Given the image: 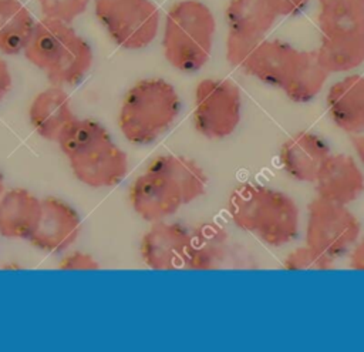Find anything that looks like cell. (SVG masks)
Masks as SVG:
<instances>
[{
    "label": "cell",
    "instance_id": "27",
    "mask_svg": "<svg viewBox=\"0 0 364 352\" xmlns=\"http://www.w3.org/2000/svg\"><path fill=\"white\" fill-rule=\"evenodd\" d=\"M58 268L64 271H94L100 269V262L90 252L71 251L60 259Z\"/></svg>",
    "mask_w": 364,
    "mask_h": 352
},
{
    "label": "cell",
    "instance_id": "34",
    "mask_svg": "<svg viewBox=\"0 0 364 352\" xmlns=\"http://www.w3.org/2000/svg\"><path fill=\"white\" fill-rule=\"evenodd\" d=\"M7 1H11V0H0V4H3V3H7Z\"/></svg>",
    "mask_w": 364,
    "mask_h": 352
},
{
    "label": "cell",
    "instance_id": "18",
    "mask_svg": "<svg viewBox=\"0 0 364 352\" xmlns=\"http://www.w3.org/2000/svg\"><path fill=\"white\" fill-rule=\"evenodd\" d=\"M41 200L31 191L16 187L0 197V235L9 239H28L40 217Z\"/></svg>",
    "mask_w": 364,
    "mask_h": 352
},
{
    "label": "cell",
    "instance_id": "5",
    "mask_svg": "<svg viewBox=\"0 0 364 352\" xmlns=\"http://www.w3.org/2000/svg\"><path fill=\"white\" fill-rule=\"evenodd\" d=\"M176 88L164 78L136 81L124 95L118 111V128L135 145H149L164 135L181 113Z\"/></svg>",
    "mask_w": 364,
    "mask_h": 352
},
{
    "label": "cell",
    "instance_id": "15",
    "mask_svg": "<svg viewBox=\"0 0 364 352\" xmlns=\"http://www.w3.org/2000/svg\"><path fill=\"white\" fill-rule=\"evenodd\" d=\"M360 161L346 152H331L314 184L316 195L350 205L364 192V171Z\"/></svg>",
    "mask_w": 364,
    "mask_h": 352
},
{
    "label": "cell",
    "instance_id": "30",
    "mask_svg": "<svg viewBox=\"0 0 364 352\" xmlns=\"http://www.w3.org/2000/svg\"><path fill=\"white\" fill-rule=\"evenodd\" d=\"M11 83H13V78H11V73H10V68L6 63V60H3L0 57V101L7 95V93L10 91L11 88Z\"/></svg>",
    "mask_w": 364,
    "mask_h": 352
},
{
    "label": "cell",
    "instance_id": "1",
    "mask_svg": "<svg viewBox=\"0 0 364 352\" xmlns=\"http://www.w3.org/2000/svg\"><path fill=\"white\" fill-rule=\"evenodd\" d=\"M208 175L192 158L179 154L155 157L129 185L134 212L146 222L168 219L182 205L205 195Z\"/></svg>",
    "mask_w": 364,
    "mask_h": 352
},
{
    "label": "cell",
    "instance_id": "11",
    "mask_svg": "<svg viewBox=\"0 0 364 352\" xmlns=\"http://www.w3.org/2000/svg\"><path fill=\"white\" fill-rule=\"evenodd\" d=\"M192 248V232L176 221H156L141 238L144 264L155 271L186 269Z\"/></svg>",
    "mask_w": 364,
    "mask_h": 352
},
{
    "label": "cell",
    "instance_id": "16",
    "mask_svg": "<svg viewBox=\"0 0 364 352\" xmlns=\"http://www.w3.org/2000/svg\"><path fill=\"white\" fill-rule=\"evenodd\" d=\"M75 120L71 98L60 86L51 84L36 94L28 107V121L33 130L47 141L58 143Z\"/></svg>",
    "mask_w": 364,
    "mask_h": 352
},
{
    "label": "cell",
    "instance_id": "10",
    "mask_svg": "<svg viewBox=\"0 0 364 352\" xmlns=\"http://www.w3.org/2000/svg\"><path fill=\"white\" fill-rule=\"evenodd\" d=\"M192 232V248L186 269L256 268L253 257L230 241L229 232L216 222H202Z\"/></svg>",
    "mask_w": 364,
    "mask_h": 352
},
{
    "label": "cell",
    "instance_id": "3",
    "mask_svg": "<svg viewBox=\"0 0 364 352\" xmlns=\"http://www.w3.org/2000/svg\"><path fill=\"white\" fill-rule=\"evenodd\" d=\"M57 144L73 175L90 188L115 187L128 172L127 152L97 120L77 118Z\"/></svg>",
    "mask_w": 364,
    "mask_h": 352
},
{
    "label": "cell",
    "instance_id": "29",
    "mask_svg": "<svg viewBox=\"0 0 364 352\" xmlns=\"http://www.w3.org/2000/svg\"><path fill=\"white\" fill-rule=\"evenodd\" d=\"M348 266L355 271H364V237H360L357 244L348 252Z\"/></svg>",
    "mask_w": 364,
    "mask_h": 352
},
{
    "label": "cell",
    "instance_id": "28",
    "mask_svg": "<svg viewBox=\"0 0 364 352\" xmlns=\"http://www.w3.org/2000/svg\"><path fill=\"white\" fill-rule=\"evenodd\" d=\"M279 17H294L301 14L310 0H270Z\"/></svg>",
    "mask_w": 364,
    "mask_h": 352
},
{
    "label": "cell",
    "instance_id": "20",
    "mask_svg": "<svg viewBox=\"0 0 364 352\" xmlns=\"http://www.w3.org/2000/svg\"><path fill=\"white\" fill-rule=\"evenodd\" d=\"M316 53L330 74L353 71L364 63V33L321 36Z\"/></svg>",
    "mask_w": 364,
    "mask_h": 352
},
{
    "label": "cell",
    "instance_id": "33",
    "mask_svg": "<svg viewBox=\"0 0 364 352\" xmlns=\"http://www.w3.org/2000/svg\"><path fill=\"white\" fill-rule=\"evenodd\" d=\"M1 268L3 269H21V266L18 264H4Z\"/></svg>",
    "mask_w": 364,
    "mask_h": 352
},
{
    "label": "cell",
    "instance_id": "19",
    "mask_svg": "<svg viewBox=\"0 0 364 352\" xmlns=\"http://www.w3.org/2000/svg\"><path fill=\"white\" fill-rule=\"evenodd\" d=\"M225 17L229 31L266 37L279 16L270 0H230Z\"/></svg>",
    "mask_w": 364,
    "mask_h": 352
},
{
    "label": "cell",
    "instance_id": "4",
    "mask_svg": "<svg viewBox=\"0 0 364 352\" xmlns=\"http://www.w3.org/2000/svg\"><path fill=\"white\" fill-rule=\"evenodd\" d=\"M24 57L44 73L53 86H75L94 60L90 43L70 23L43 17L36 21Z\"/></svg>",
    "mask_w": 364,
    "mask_h": 352
},
{
    "label": "cell",
    "instance_id": "17",
    "mask_svg": "<svg viewBox=\"0 0 364 352\" xmlns=\"http://www.w3.org/2000/svg\"><path fill=\"white\" fill-rule=\"evenodd\" d=\"M326 108L333 124L350 135L364 133V76L348 74L330 86Z\"/></svg>",
    "mask_w": 364,
    "mask_h": 352
},
{
    "label": "cell",
    "instance_id": "21",
    "mask_svg": "<svg viewBox=\"0 0 364 352\" xmlns=\"http://www.w3.org/2000/svg\"><path fill=\"white\" fill-rule=\"evenodd\" d=\"M328 76L330 73L318 61L316 50H301L299 63L282 91L293 103H310L321 93Z\"/></svg>",
    "mask_w": 364,
    "mask_h": 352
},
{
    "label": "cell",
    "instance_id": "9",
    "mask_svg": "<svg viewBox=\"0 0 364 352\" xmlns=\"http://www.w3.org/2000/svg\"><path fill=\"white\" fill-rule=\"evenodd\" d=\"M242 120L240 88L228 78H203L193 95V125L208 140L230 137Z\"/></svg>",
    "mask_w": 364,
    "mask_h": 352
},
{
    "label": "cell",
    "instance_id": "31",
    "mask_svg": "<svg viewBox=\"0 0 364 352\" xmlns=\"http://www.w3.org/2000/svg\"><path fill=\"white\" fill-rule=\"evenodd\" d=\"M353 148H354V154H355V158L360 161V164L364 167V133L363 134H358V135H354L353 140Z\"/></svg>",
    "mask_w": 364,
    "mask_h": 352
},
{
    "label": "cell",
    "instance_id": "13",
    "mask_svg": "<svg viewBox=\"0 0 364 352\" xmlns=\"http://www.w3.org/2000/svg\"><path fill=\"white\" fill-rule=\"evenodd\" d=\"M330 154L331 148L320 134L299 130L280 145L279 162L291 180L313 184Z\"/></svg>",
    "mask_w": 364,
    "mask_h": 352
},
{
    "label": "cell",
    "instance_id": "6",
    "mask_svg": "<svg viewBox=\"0 0 364 352\" xmlns=\"http://www.w3.org/2000/svg\"><path fill=\"white\" fill-rule=\"evenodd\" d=\"M216 33L212 10L199 0H181L166 13L162 50L166 61L183 73L200 70L210 58Z\"/></svg>",
    "mask_w": 364,
    "mask_h": 352
},
{
    "label": "cell",
    "instance_id": "14",
    "mask_svg": "<svg viewBox=\"0 0 364 352\" xmlns=\"http://www.w3.org/2000/svg\"><path fill=\"white\" fill-rule=\"evenodd\" d=\"M301 50L279 38H263L246 58L240 70L257 81L283 90L290 80Z\"/></svg>",
    "mask_w": 364,
    "mask_h": 352
},
{
    "label": "cell",
    "instance_id": "8",
    "mask_svg": "<svg viewBox=\"0 0 364 352\" xmlns=\"http://www.w3.org/2000/svg\"><path fill=\"white\" fill-rule=\"evenodd\" d=\"M94 11L112 41L125 50H142L158 36L161 13L152 0H94Z\"/></svg>",
    "mask_w": 364,
    "mask_h": 352
},
{
    "label": "cell",
    "instance_id": "26",
    "mask_svg": "<svg viewBox=\"0 0 364 352\" xmlns=\"http://www.w3.org/2000/svg\"><path fill=\"white\" fill-rule=\"evenodd\" d=\"M264 37H253L235 31H228L226 37V60L228 63L239 68L243 66L246 58L250 56L253 48L263 40Z\"/></svg>",
    "mask_w": 364,
    "mask_h": 352
},
{
    "label": "cell",
    "instance_id": "24",
    "mask_svg": "<svg viewBox=\"0 0 364 352\" xmlns=\"http://www.w3.org/2000/svg\"><path fill=\"white\" fill-rule=\"evenodd\" d=\"M286 271H327L336 266V258L304 244L293 248L283 259Z\"/></svg>",
    "mask_w": 364,
    "mask_h": 352
},
{
    "label": "cell",
    "instance_id": "12",
    "mask_svg": "<svg viewBox=\"0 0 364 352\" xmlns=\"http://www.w3.org/2000/svg\"><path fill=\"white\" fill-rule=\"evenodd\" d=\"M81 227V217L73 205L58 197H44L38 221L27 241L40 251L60 254L77 242Z\"/></svg>",
    "mask_w": 364,
    "mask_h": 352
},
{
    "label": "cell",
    "instance_id": "32",
    "mask_svg": "<svg viewBox=\"0 0 364 352\" xmlns=\"http://www.w3.org/2000/svg\"><path fill=\"white\" fill-rule=\"evenodd\" d=\"M4 191H6V182H4V175H3V172L0 171V197L4 194Z\"/></svg>",
    "mask_w": 364,
    "mask_h": 352
},
{
    "label": "cell",
    "instance_id": "23",
    "mask_svg": "<svg viewBox=\"0 0 364 352\" xmlns=\"http://www.w3.org/2000/svg\"><path fill=\"white\" fill-rule=\"evenodd\" d=\"M321 36L364 33V0H318Z\"/></svg>",
    "mask_w": 364,
    "mask_h": 352
},
{
    "label": "cell",
    "instance_id": "2",
    "mask_svg": "<svg viewBox=\"0 0 364 352\" xmlns=\"http://www.w3.org/2000/svg\"><path fill=\"white\" fill-rule=\"evenodd\" d=\"M232 224L270 248L291 244L300 234V208L287 192L267 184L236 185L226 204Z\"/></svg>",
    "mask_w": 364,
    "mask_h": 352
},
{
    "label": "cell",
    "instance_id": "7",
    "mask_svg": "<svg viewBox=\"0 0 364 352\" xmlns=\"http://www.w3.org/2000/svg\"><path fill=\"white\" fill-rule=\"evenodd\" d=\"M361 237V222L346 204L314 197L307 204L304 241L333 257L348 255Z\"/></svg>",
    "mask_w": 364,
    "mask_h": 352
},
{
    "label": "cell",
    "instance_id": "25",
    "mask_svg": "<svg viewBox=\"0 0 364 352\" xmlns=\"http://www.w3.org/2000/svg\"><path fill=\"white\" fill-rule=\"evenodd\" d=\"M43 17L73 23L88 7L90 0H37Z\"/></svg>",
    "mask_w": 364,
    "mask_h": 352
},
{
    "label": "cell",
    "instance_id": "22",
    "mask_svg": "<svg viewBox=\"0 0 364 352\" xmlns=\"http://www.w3.org/2000/svg\"><path fill=\"white\" fill-rule=\"evenodd\" d=\"M34 26L30 10L18 0L0 4V51L7 56L23 53Z\"/></svg>",
    "mask_w": 364,
    "mask_h": 352
}]
</instances>
